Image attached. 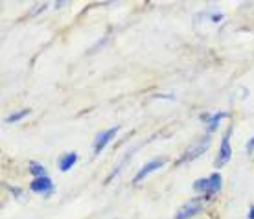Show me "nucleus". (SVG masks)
<instances>
[{
	"mask_svg": "<svg viewBox=\"0 0 254 219\" xmlns=\"http://www.w3.org/2000/svg\"><path fill=\"white\" fill-rule=\"evenodd\" d=\"M210 148V135H204L201 138H197L193 144H190L186 151H183V155L179 157V161L175 162V166H183V164H188V162L195 161L197 157H201L204 151H208Z\"/></svg>",
	"mask_w": 254,
	"mask_h": 219,
	"instance_id": "obj_1",
	"label": "nucleus"
},
{
	"mask_svg": "<svg viewBox=\"0 0 254 219\" xmlns=\"http://www.w3.org/2000/svg\"><path fill=\"white\" fill-rule=\"evenodd\" d=\"M221 184H223L221 175L212 173L210 177H206V179H197L195 182H193V190H195L197 193H204L206 197H210V195H214V193H217L221 190Z\"/></svg>",
	"mask_w": 254,
	"mask_h": 219,
	"instance_id": "obj_2",
	"label": "nucleus"
},
{
	"mask_svg": "<svg viewBox=\"0 0 254 219\" xmlns=\"http://www.w3.org/2000/svg\"><path fill=\"white\" fill-rule=\"evenodd\" d=\"M118 125H115V127L111 129H105V131H102V133H98V136H94V146H92V157H98V155L102 153L103 149L109 146V142L113 140L116 136V133H118Z\"/></svg>",
	"mask_w": 254,
	"mask_h": 219,
	"instance_id": "obj_3",
	"label": "nucleus"
},
{
	"mask_svg": "<svg viewBox=\"0 0 254 219\" xmlns=\"http://www.w3.org/2000/svg\"><path fill=\"white\" fill-rule=\"evenodd\" d=\"M232 131H234V129H232V125H230L229 131H227L221 138V146H219V153H217V161H216L217 166H225V164L232 159V146H230Z\"/></svg>",
	"mask_w": 254,
	"mask_h": 219,
	"instance_id": "obj_4",
	"label": "nucleus"
},
{
	"mask_svg": "<svg viewBox=\"0 0 254 219\" xmlns=\"http://www.w3.org/2000/svg\"><path fill=\"white\" fill-rule=\"evenodd\" d=\"M164 164H166L164 159H151V161H147L146 164H144V166H142V167L138 169V173L134 175L133 182H134V184H138V182H142V180L146 179L147 175L153 173V171H157V169H160V167L164 166Z\"/></svg>",
	"mask_w": 254,
	"mask_h": 219,
	"instance_id": "obj_5",
	"label": "nucleus"
},
{
	"mask_svg": "<svg viewBox=\"0 0 254 219\" xmlns=\"http://www.w3.org/2000/svg\"><path fill=\"white\" fill-rule=\"evenodd\" d=\"M199 212H201V201L191 199L179 208L173 219H190V218H193V216H197Z\"/></svg>",
	"mask_w": 254,
	"mask_h": 219,
	"instance_id": "obj_6",
	"label": "nucleus"
},
{
	"mask_svg": "<svg viewBox=\"0 0 254 219\" xmlns=\"http://www.w3.org/2000/svg\"><path fill=\"white\" fill-rule=\"evenodd\" d=\"M30 188H32V192L35 193H52L54 192V182H52L50 177H37V179L32 180V184H30Z\"/></svg>",
	"mask_w": 254,
	"mask_h": 219,
	"instance_id": "obj_7",
	"label": "nucleus"
},
{
	"mask_svg": "<svg viewBox=\"0 0 254 219\" xmlns=\"http://www.w3.org/2000/svg\"><path fill=\"white\" fill-rule=\"evenodd\" d=\"M77 162V153L74 151H70V153H64L61 159H59V169L61 171H70L72 166H76Z\"/></svg>",
	"mask_w": 254,
	"mask_h": 219,
	"instance_id": "obj_8",
	"label": "nucleus"
},
{
	"mask_svg": "<svg viewBox=\"0 0 254 219\" xmlns=\"http://www.w3.org/2000/svg\"><path fill=\"white\" fill-rule=\"evenodd\" d=\"M225 118H229V112H223V110H219V112H214V114L208 118V122H206V133H214L217 129V125H219V122L221 120H225Z\"/></svg>",
	"mask_w": 254,
	"mask_h": 219,
	"instance_id": "obj_9",
	"label": "nucleus"
},
{
	"mask_svg": "<svg viewBox=\"0 0 254 219\" xmlns=\"http://www.w3.org/2000/svg\"><path fill=\"white\" fill-rule=\"evenodd\" d=\"M30 114V109H22V110H17V112H13V114H9L4 120L6 123H15V122H20V120H24L26 116Z\"/></svg>",
	"mask_w": 254,
	"mask_h": 219,
	"instance_id": "obj_10",
	"label": "nucleus"
},
{
	"mask_svg": "<svg viewBox=\"0 0 254 219\" xmlns=\"http://www.w3.org/2000/svg\"><path fill=\"white\" fill-rule=\"evenodd\" d=\"M30 173L37 179V177H46V169L43 164H39V162H30Z\"/></svg>",
	"mask_w": 254,
	"mask_h": 219,
	"instance_id": "obj_11",
	"label": "nucleus"
},
{
	"mask_svg": "<svg viewBox=\"0 0 254 219\" xmlns=\"http://www.w3.org/2000/svg\"><path fill=\"white\" fill-rule=\"evenodd\" d=\"M247 151H249V153H253V151H254V135H253V138L247 142Z\"/></svg>",
	"mask_w": 254,
	"mask_h": 219,
	"instance_id": "obj_12",
	"label": "nucleus"
},
{
	"mask_svg": "<svg viewBox=\"0 0 254 219\" xmlns=\"http://www.w3.org/2000/svg\"><path fill=\"white\" fill-rule=\"evenodd\" d=\"M249 219H254V206H251V210H249Z\"/></svg>",
	"mask_w": 254,
	"mask_h": 219,
	"instance_id": "obj_13",
	"label": "nucleus"
}]
</instances>
